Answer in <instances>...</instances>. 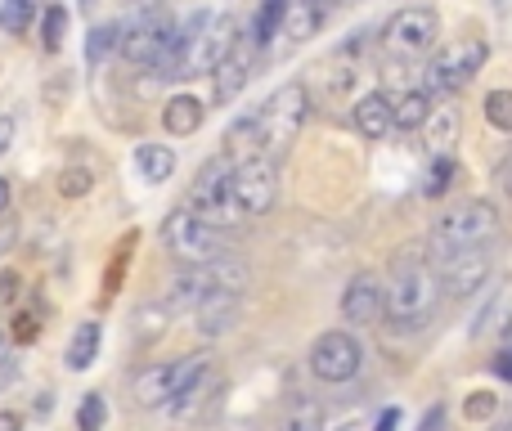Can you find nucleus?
I'll return each mask as SVG.
<instances>
[{
  "label": "nucleus",
  "instance_id": "1",
  "mask_svg": "<svg viewBox=\"0 0 512 431\" xmlns=\"http://www.w3.org/2000/svg\"><path fill=\"white\" fill-rule=\"evenodd\" d=\"M441 301V274L427 247H400L387 274V319L396 328H423Z\"/></svg>",
  "mask_w": 512,
  "mask_h": 431
},
{
  "label": "nucleus",
  "instance_id": "2",
  "mask_svg": "<svg viewBox=\"0 0 512 431\" xmlns=\"http://www.w3.org/2000/svg\"><path fill=\"white\" fill-rule=\"evenodd\" d=\"M499 238V207L490 198H463V203L445 207L432 220V234H427V256L445 261V256L463 252V247H486Z\"/></svg>",
  "mask_w": 512,
  "mask_h": 431
},
{
  "label": "nucleus",
  "instance_id": "3",
  "mask_svg": "<svg viewBox=\"0 0 512 431\" xmlns=\"http://www.w3.org/2000/svg\"><path fill=\"white\" fill-rule=\"evenodd\" d=\"M158 238H162V252L180 265H216V261H225V256H234L230 229L212 225V220H203L198 212H189V207L167 212Z\"/></svg>",
  "mask_w": 512,
  "mask_h": 431
},
{
  "label": "nucleus",
  "instance_id": "4",
  "mask_svg": "<svg viewBox=\"0 0 512 431\" xmlns=\"http://www.w3.org/2000/svg\"><path fill=\"white\" fill-rule=\"evenodd\" d=\"M212 360H216V355L194 351V355H180V360H153V364H144V369L131 378V405L158 414V409L167 405L176 391H185L189 382H198L207 369H216Z\"/></svg>",
  "mask_w": 512,
  "mask_h": 431
},
{
  "label": "nucleus",
  "instance_id": "5",
  "mask_svg": "<svg viewBox=\"0 0 512 431\" xmlns=\"http://www.w3.org/2000/svg\"><path fill=\"white\" fill-rule=\"evenodd\" d=\"M185 27H189V50H185V63H180V77H212L225 54L243 41V27L234 14L198 9L194 18H185Z\"/></svg>",
  "mask_w": 512,
  "mask_h": 431
},
{
  "label": "nucleus",
  "instance_id": "6",
  "mask_svg": "<svg viewBox=\"0 0 512 431\" xmlns=\"http://www.w3.org/2000/svg\"><path fill=\"white\" fill-rule=\"evenodd\" d=\"M486 59H490V45L481 36H454L441 50H432V59L423 68V90L427 95H459V90H468L477 81Z\"/></svg>",
  "mask_w": 512,
  "mask_h": 431
},
{
  "label": "nucleus",
  "instance_id": "7",
  "mask_svg": "<svg viewBox=\"0 0 512 431\" xmlns=\"http://www.w3.org/2000/svg\"><path fill=\"white\" fill-rule=\"evenodd\" d=\"M306 122H310V86L306 81H283L261 104V153L283 158L297 144Z\"/></svg>",
  "mask_w": 512,
  "mask_h": 431
},
{
  "label": "nucleus",
  "instance_id": "8",
  "mask_svg": "<svg viewBox=\"0 0 512 431\" xmlns=\"http://www.w3.org/2000/svg\"><path fill=\"white\" fill-rule=\"evenodd\" d=\"M234 158H225V153H216V158H207L203 167H198V176H194V185H189V194H185V207L189 212H198L203 220H212V225H221V229H234V225H243V207L234 203Z\"/></svg>",
  "mask_w": 512,
  "mask_h": 431
},
{
  "label": "nucleus",
  "instance_id": "9",
  "mask_svg": "<svg viewBox=\"0 0 512 431\" xmlns=\"http://www.w3.org/2000/svg\"><path fill=\"white\" fill-rule=\"evenodd\" d=\"M436 41H441V14L432 5H405L382 23V50L396 63L432 59Z\"/></svg>",
  "mask_w": 512,
  "mask_h": 431
},
{
  "label": "nucleus",
  "instance_id": "10",
  "mask_svg": "<svg viewBox=\"0 0 512 431\" xmlns=\"http://www.w3.org/2000/svg\"><path fill=\"white\" fill-rule=\"evenodd\" d=\"M306 364H310V373H315L319 382L342 387V382H351L355 373L364 369V346H360V337H355L351 328H328V333H319L315 342H310Z\"/></svg>",
  "mask_w": 512,
  "mask_h": 431
},
{
  "label": "nucleus",
  "instance_id": "11",
  "mask_svg": "<svg viewBox=\"0 0 512 431\" xmlns=\"http://www.w3.org/2000/svg\"><path fill=\"white\" fill-rule=\"evenodd\" d=\"M436 274H441V297L450 301H468L477 292H486L495 283V252L486 247H463V252L436 261Z\"/></svg>",
  "mask_w": 512,
  "mask_h": 431
},
{
  "label": "nucleus",
  "instance_id": "12",
  "mask_svg": "<svg viewBox=\"0 0 512 431\" xmlns=\"http://www.w3.org/2000/svg\"><path fill=\"white\" fill-rule=\"evenodd\" d=\"M234 203L243 207V216L256 220L279 203V158L270 153H252V158L234 162Z\"/></svg>",
  "mask_w": 512,
  "mask_h": 431
},
{
  "label": "nucleus",
  "instance_id": "13",
  "mask_svg": "<svg viewBox=\"0 0 512 431\" xmlns=\"http://www.w3.org/2000/svg\"><path fill=\"white\" fill-rule=\"evenodd\" d=\"M342 319L351 328H373L387 319V279L373 270L351 274V283L342 288Z\"/></svg>",
  "mask_w": 512,
  "mask_h": 431
},
{
  "label": "nucleus",
  "instance_id": "14",
  "mask_svg": "<svg viewBox=\"0 0 512 431\" xmlns=\"http://www.w3.org/2000/svg\"><path fill=\"white\" fill-rule=\"evenodd\" d=\"M256 59H261V50L248 41V32H243V41L234 45L230 54L221 59V68L212 72V104L221 108V104H234V99L248 90V81H252V72H256Z\"/></svg>",
  "mask_w": 512,
  "mask_h": 431
},
{
  "label": "nucleus",
  "instance_id": "15",
  "mask_svg": "<svg viewBox=\"0 0 512 431\" xmlns=\"http://www.w3.org/2000/svg\"><path fill=\"white\" fill-rule=\"evenodd\" d=\"M243 319V292H212V297H203L194 306V333L203 337V342H216V337L234 333Z\"/></svg>",
  "mask_w": 512,
  "mask_h": 431
},
{
  "label": "nucleus",
  "instance_id": "16",
  "mask_svg": "<svg viewBox=\"0 0 512 431\" xmlns=\"http://www.w3.org/2000/svg\"><path fill=\"white\" fill-rule=\"evenodd\" d=\"M351 122L369 144H382L387 135H396V99L387 90H369V95L355 99Z\"/></svg>",
  "mask_w": 512,
  "mask_h": 431
},
{
  "label": "nucleus",
  "instance_id": "17",
  "mask_svg": "<svg viewBox=\"0 0 512 431\" xmlns=\"http://www.w3.org/2000/svg\"><path fill=\"white\" fill-rule=\"evenodd\" d=\"M216 391H221V378H216V369H207L198 382H189L185 391H176V396H171L167 405L158 409V414L167 418V423L189 427V423H198V414H203L207 400H216Z\"/></svg>",
  "mask_w": 512,
  "mask_h": 431
},
{
  "label": "nucleus",
  "instance_id": "18",
  "mask_svg": "<svg viewBox=\"0 0 512 431\" xmlns=\"http://www.w3.org/2000/svg\"><path fill=\"white\" fill-rule=\"evenodd\" d=\"M158 122H162V131H167V135H176V140H189V135L203 131L207 104L198 95H189V90H180V95H171L167 104H162Z\"/></svg>",
  "mask_w": 512,
  "mask_h": 431
},
{
  "label": "nucleus",
  "instance_id": "19",
  "mask_svg": "<svg viewBox=\"0 0 512 431\" xmlns=\"http://www.w3.org/2000/svg\"><path fill=\"white\" fill-rule=\"evenodd\" d=\"M131 162H135V176H140L144 185H167V180L176 176V149H171V144L140 140L131 153Z\"/></svg>",
  "mask_w": 512,
  "mask_h": 431
},
{
  "label": "nucleus",
  "instance_id": "20",
  "mask_svg": "<svg viewBox=\"0 0 512 431\" xmlns=\"http://www.w3.org/2000/svg\"><path fill=\"white\" fill-rule=\"evenodd\" d=\"M221 153L225 158H234V162L261 153V108H248V113L234 117L230 131H225V140H221Z\"/></svg>",
  "mask_w": 512,
  "mask_h": 431
},
{
  "label": "nucleus",
  "instance_id": "21",
  "mask_svg": "<svg viewBox=\"0 0 512 431\" xmlns=\"http://www.w3.org/2000/svg\"><path fill=\"white\" fill-rule=\"evenodd\" d=\"M459 131H463L459 108L432 104V113H427V122H423V140H427V149H432V158H436V153H454V144H459Z\"/></svg>",
  "mask_w": 512,
  "mask_h": 431
},
{
  "label": "nucleus",
  "instance_id": "22",
  "mask_svg": "<svg viewBox=\"0 0 512 431\" xmlns=\"http://www.w3.org/2000/svg\"><path fill=\"white\" fill-rule=\"evenodd\" d=\"M274 431H328V409L324 400L315 396H292L288 405L279 409V423Z\"/></svg>",
  "mask_w": 512,
  "mask_h": 431
},
{
  "label": "nucleus",
  "instance_id": "23",
  "mask_svg": "<svg viewBox=\"0 0 512 431\" xmlns=\"http://www.w3.org/2000/svg\"><path fill=\"white\" fill-rule=\"evenodd\" d=\"M288 5H292V0H261V5H256L252 23H248V41H252L261 54L283 36V23H288Z\"/></svg>",
  "mask_w": 512,
  "mask_h": 431
},
{
  "label": "nucleus",
  "instance_id": "24",
  "mask_svg": "<svg viewBox=\"0 0 512 431\" xmlns=\"http://www.w3.org/2000/svg\"><path fill=\"white\" fill-rule=\"evenodd\" d=\"M99 346H104V328H99L95 319H86V324L72 328L68 351H63V364H68V373H86L90 364L99 360Z\"/></svg>",
  "mask_w": 512,
  "mask_h": 431
},
{
  "label": "nucleus",
  "instance_id": "25",
  "mask_svg": "<svg viewBox=\"0 0 512 431\" xmlns=\"http://www.w3.org/2000/svg\"><path fill=\"white\" fill-rule=\"evenodd\" d=\"M391 99H396V131L400 135L423 131L427 113H432V95H427L423 86H409V90H400V95H391Z\"/></svg>",
  "mask_w": 512,
  "mask_h": 431
},
{
  "label": "nucleus",
  "instance_id": "26",
  "mask_svg": "<svg viewBox=\"0 0 512 431\" xmlns=\"http://www.w3.org/2000/svg\"><path fill=\"white\" fill-rule=\"evenodd\" d=\"M324 27V0H292L288 5V23H283V36L292 45L310 41V36Z\"/></svg>",
  "mask_w": 512,
  "mask_h": 431
},
{
  "label": "nucleus",
  "instance_id": "27",
  "mask_svg": "<svg viewBox=\"0 0 512 431\" xmlns=\"http://www.w3.org/2000/svg\"><path fill=\"white\" fill-rule=\"evenodd\" d=\"M135 243H140V234H122V243L113 247V261H108V270H104V283H99V306H108V301L122 292V279H126V270H131V252H135Z\"/></svg>",
  "mask_w": 512,
  "mask_h": 431
},
{
  "label": "nucleus",
  "instance_id": "28",
  "mask_svg": "<svg viewBox=\"0 0 512 431\" xmlns=\"http://www.w3.org/2000/svg\"><path fill=\"white\" fill-rule=\"evenodd\" d=\"M171 319H176V315L162 306V297H158V301H144V306L135 310V319H131V324H135V342H140V346H153L158 337H167Z\"/></svg>",
  "mask_w": 512,
  "mask_h": 431
},
{
  "label": "nucleus",
  "instance_id": "29",
  "mask_svg": "<svg viewBox=\"0 0 512 431\" xmlns=\"http://www.w3.org/2000/svg\"><path fill=\"white\" fill-rule=\"evenodd\" d=\"M117 41H122V27L117 23H95L86 32V68H104L108 59L117 54Z\"/></svg>",
  "mask_w": 512,
  "mask_h": 431
},
{
  "label": "nucleus",
  "instance_id": "30",
  "mask_svg": "<svg viewBox=\"0 0 512 431\" xmlns=\"http://www.w3.org/2000/svg\"><path fill=\"white\" fill-rule=\"evenodd\" d=\"M68 23H72V14L63 5H45L41 9V27H36V36H41L45 54H59L63 45H68Z\"/></svg>",
  "mask_w": 512,
  "mask_h": 431
},
{
  "label": "nucleus",
  "instance_id": "31",
  "mask_svg": "<svg viewBox=\"0 0 512 431\" xmlns=\"http://www.w3.org/2000/svg\"><path fill=\"white\" fill-rule=\"evenodd\" d=\"M95 167H86V162H68V167L59 171V194L68 198V203H81V198L95 194Z\"/></svg>",
  "mask_w": 512,
  "mask_h": 431
},
{
  "label": "nucleus",
  "instance_id": "32",
  "mask_svg": "<svg viewBox=\"0 0 512 431\" xmlns=\"http://www.w3.org/2000/svg\"><path fill=\"white\" fill-rule=\"evenodd\" d=\"M36 9H41V0H0V32L5 36L32 32Z\"/></svg>",
  "mask_w": 512,
  "mask_h": 431
},
{
  "label": "nucleus",
  "instance_id": "33",
  "mask_svg": "<svg viewBox=\"0 0 512 431\" xmlns=\"http://www.w3.org/2000/svg\"><path fill=\"white\" fill-rule=\"evenodd\" d=\"M108 423V400L104 391H86L77 405V431H104Z\"/></svg>",
  "mask_w": 512,
  "mask_h": 431
},
{
  "label": "nucleus",
  "instance_id": "34",
  "mask_svg": "<svg viewBox=\"0 0 512 431\" xmlns=\"http://www.w3.org/2000/svg\"><path fill=\"white\" fill-rule=\"evenodd\" d=\"M481 113H486V122L495 126L499 135H512V90H490Z\"/></svg>",
  "mask_w": 512,
  "mask_h": 431
},
{
  "label": "nucleus",
  "instance_id": "35",
  "mask_svg": "<svg viewBox=\"0 0 512 431\" xmlns=\"http://www.w3.org/2000/svg\"><path fill=\"white\" fill-rule=\"evenodd\" d=\"M450 185H454V158H450V153H436L432 167H427V185H423V194H427V198H441Z\"/></svg>",
  "mask_w": 512,
  "mask_h": 431
},
{
  "label": "nucleus",
  "instance_id": "36",
  "mask_svg": "<svg viewBox=\"0 0 512 431\" xmlns=\"http://www.w3.org/2000/svg\"><path fill=\"white\" fill-rule=\"evenodd\" d=\"M463 414H468V423H472V427H477V423L486 427L490 418L499 414V396H495V391H472L468 405H463Z\"/></svg>",
  "mask_w": 512,
  "mask_h": 431
},
{
  "label": "nucleus",
  "instance_id": "37",
  "mask_svg": "<svg viewBox=\"0 0 512 431\" xmlns=\"http://www.w3.org/2000/svg\"><path fill=\"white\" fill-rule=\"evenodd\" d=\"M41 310H18L14 315V328H9V337H14L18 346H27V342H36L41 337Z\"/></svg>",
  "mask_w": 512,
  "mask_h": 431
},
{
  "label": "nucleus",
  "instance_id": "38",
  "mask_svg": "<svg viewBox=\"0 0 512 431\" xmlns=\"http://www.w3.org/2000/svg\"><path fill=\"white\" fill-rule=\"evenodd\" d=\"M18 292H23V274H18V270H0V310L14 306Z\"/></svg>",
  "mask_w": 512,
  "mask_h": 431
},
{
  "label": "nucleus",
  "instance_id": "39",
  "mask_svg": "<svg viewBox=\"0 0 512 431\" xmlns=\"http://www.w3.org/2000/svg\"><path fill=\"white\" fill-rule=\"evenodd\" d=\"M14 135H18V117L14 113H0V158L14 149Z\"/></svg>",
  "mask_w": 512,
  "mask_h": 431
},
{
  "label": "nucleus",
  "instance_id": "40",
  "mask_svg": "<svg viewBox=\"0 0 512 431\" xmlns=\"http://www.w3.org/2000/svg\"><path fill=\"white\" fill-rule=\"evenodd\" d=\"M373 431H400V409L391 405V409H382L378 414V423H373Z\"/></svg>",
  "mask_w": 512,
  "mask_h": 431
},
{
  "label": "nucleus",
  "instance_id": "41",
  "mask_svg": "<svg viewBox=\"0 0 512 431\" xmlns=\"http://www.w3.org/2000/svg\"><path fill=\"white\" fill-rule=\"evenodd\" d=\"M445 427V405H432L427 409V418H423V427L418 431H441Z\"/></svg>",
  "mask_w": 512,
  "mask_h": 431
},
{
  "label": "nucleus",
  "instance_id": "42",
  "mask_svg": "<svg viewBox=\"0 0 512 431\" xmlns=\"http://www.w3.org/2000/svg\"><path fill=\"white\" fill-rule=\"evenodd\" d=\"M495 373L512 382V346H499V355H495Z\"/></svg>",
  "mask_w": 512,
  "mask_h": 431
},
{
  "label": "nucleus",
  "instance_id": "43",
  "mask_svg": "<svg viewBox=\"0 0 512 431\" xmlns=\"http://www.w3.org/2000/svg\"><path fill=\"white\" fill-rule=\"evenodd\" d=\"M0 431H23V414L18 409H0Z\"/></svg>",
  "mask_w": 512,
  "mask_h": 431
},
{
  "label": "nucleus",
  "instance_id": "44",
  "mask_svg": "<svg viewBox=\"0 0 512 431\" xmlns=\"http://www.w3.org/2000/svg\"><path fill=\"white\" fill-rule=\"evenodd\" d=\"M9 203H14V189H9V180L0 176V220L9 216Z\"/></svg>",
  "mask_w": 512,
  "mask_h": 431
},
{
  "label": "nucleus",
  "instance_id": "45",
  "mask_svg": "<svg viewBox=\"0 0 512 431\" xmlns=\"http://www.w3.org/2000/svg\"><path fill=\"white\" fill-rule=\"evenodd\" d=\"M203 431H256L252 423H207Z\"/></svg>",
  "mask_w": 512,
  "mask_h": 431
},
{
  "label": "nucleus",
  "instance_id": "46",
  "mask_svg": "<svg viewBox=\"0 0 512 431\" xmlns=\"http://www.w3.org/2000/svg\"><path fill=\"white\" fill-rule=\"evenodd\" d=\"M346 5H360V0H324V9H346Z\"/></svg>",
  "mask_w": 512,
  "mask_h": 431
},
{
  "label": "nucleus",
  "instance_id": "47",
  "mask_svg": "<svg viewBox=\"0 0 512 431\" xmlns=\"http://www.w3.org/2000/svg\"><path fill=\"white\" fill-rule=\"evenodd\" d=\"M333 431H369V427H364L360 418H355V423H342V427H333Z\"/></svg>",
  "mask_w": 512,
  "mask_h": 431
},
{
  "label": "nucleus",
  "instance_id": "48",
  "mask_svg": "<svg viewBox=\"0 0 512 431\" xmlns=\"http://www.w3.org/2000/svg\"><path fill=\"white\" fill-rule=\"evenodd\" d=\"M99 5V0H77V9H81V14H90V9H95Z\"/></svg>",
  "mask_w": 512,
  "mask_h": 431
},
{
  "label": "nucleus",
  "instance_id": "49",
  "mask_svg": "<svg viewBox=\"0 0 512 431\" xmlns=\"http://www.w3.org/2000/svg\"><path fill=\"white\" fill-rule=\"evenodd\" d=\"M504 346H512V315H508V328H504Z\"/></svg>",
  "mask_w": 512,
  "mask_h": 431
},
{
  "label": "nucleus",
  "instance_id": "50",
  "mask_svg": "<svg viewBox=\"0 0 512 431\" xmlns=\"http://www.w3.org/2000/svg\"><path fill=\"white\" fill-rule=\"evenodd\" d=\"M504 194L512 198V167H508V176H504Z\"/></svg>",
  "mask_w": 512,
  "mask_h": 431
},
{
  "label": "nucleus",
  "instance_id": "51",
  "mask_svg": "<svg viewBox=\"0 0 512 431\" xmlns=\"http://www.w3.org/2000/svg\"><path fill=\"white\" fill-rule=\"evenodd\" d=\"M0 342H5V337H0Z\"/></svg>",
  "mask_w": 512,
  "mask_h": 431
}]
</instances>
